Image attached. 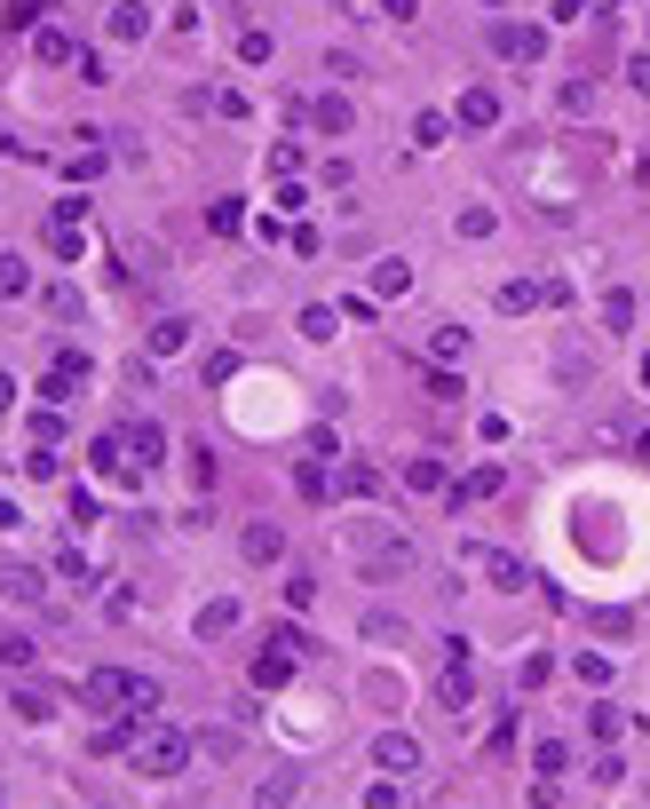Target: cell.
<instances>
[{"instance_id":"obj_6","label":"cell","mask_w":650,"mask_h":809,"mask_svg":"<svg viewBox=\"0 0 650 809\" xmlns=\"http://www.w3.org/2000/svg\"><path fill=\"white\" fill-rule=\"evenodd\" d=\"M452 119L484 135V127H500V96H492V88H460V104H452Z\"/></svg>"},{"instance_id":"obj_30","label":"cell","mask_w":650,"mask_h":809,"mask_svg":"<svg viewBox=\"0 0 650 809\" xmlns=\"http://www.w3.org/2000/svg\"><path fill=\"white\" fill-rule=\"evenodd\" d=\"M286 246H294V254H302V262H310V254H318L325 238H318V231H310V223H294V231H286Z\"/></svg>"},{"instance_id":"obj_15","label":"cell","mask_w":650,"mask_h":809,"mask_svg":"<svg viewBox=\"0 0 650 809\" xmlns=\"http://www.w3.org/2000/svg\"><path fill=\"white\" fill-rule=\"evenodd\" d=\"M16 667H32V635H0V675H16Z\"/></svg>"},{"instance_id":"obj_4","label":"cell","mask_w":650,"mask_h":809,"mask_svg":"<svg viewBox=\"0 0 650 809\" xmlns=\"http://www.w3.org/2000/svg\"><path fill=\"white\" fill-rule=\"evenodd\" d=\"M238 556H246V564H286V532H278V524H246V532H238Z\"/></svg>"},{"instance_id":"obj_29","label":"cell","mask_w":650,"mask_h":809,"mask_svg":"<svg viewBox=\"0 0 650 809\" xmlns=\"http://www.w3.org/2000/svg\"><path fill=\"white\" fill-rule=\"evenodd\" d=\"M294 492H302V500H333V492H325V468H302V476H294Z\"/></svg>"},{"instance_id":"obj_18","label":"cell","mask_w":650,"mask_h":809,"mask_svg":"<svg viewBox=\"0 0 650 809\" xmlns=\"http://www.w3.org/2000/svg\"><path fill=\"white\" fill-rule=\"evenodd\" d=\"M48 706H56V698H48V691H32V683L16 691V714H24V722H48Z\"/></svg>"},{"instance_id":"obj_28","label":"cell","mask_w":650,"mask_h":809,"mask_svg":"<svg viewBox=\"0 0 650 809\" xmlns=\"http://www.w3.org/2000/svg\"><path fill=\"white\" fill-rule=\"evenodd\" d=\"M135 461H167V437L159 429H135Z\"/></svg>"},{"instance_id":"obj_10","label":"cell","mask_w":650,"mask_h":809,"mask_svg":"<svg viewBox=\"0 0 650 809\" xmlns=\"http://www.w3.org/2000/svg\"><path fill=\"white\" fill-rule=\"evenodd\" d=\"M500 310H508V318L540 310V286H532V278H508V286H500Z\"/></svg>"},{"instance_id":"obj_9","label":"cell","mask_w":650,"mask_h":809,"mask_svg":"<svg viewBox=\"0 0 650 809\" xmlns=\"http://www.w3.org/2000/svg\"><path fill=\"white\" fill-rule=\"evenodd\" d=\"M381 770H421V746H413L405 730H389V738H381Z\"/></svg>"},{"instance_id":"obj_3","label":"cell","mask_w":650,"mask_h":809,"mask_svg":"<svg viewBox=\"0 0 650 809\" xmlns=\"http://www.w3.org/2000/svg\"><path fill=\"white\" fill-rule=\"evenodd\" d=\"M540 48H547L540 24H500V32H492V56H500V64H532Z\"/></svg>"},{"instance_id":"obj_32","label":"cell","mask_w":650,"mask_h":809,"mask_svg":"<svg viewBox=\"0 0 650 809\" xmlns=\"http://www.w3.org/2000/svg\"><path fill=\"white\" fill-rule=\"evenodd\" d=\"M484 8H500V0H484Z\"/></svg>"},{"instance_id":"obj_12","label":"cell","mask_w":650,"mask_h":809,"mask_svg":"<svg viewBox=\"0 0 650 809\" xmlns=\"http://www.w3.org/2000/svg\"><path fill=\"white\" fill-rule=\"evenodd\" d=\"M143 32H151V16H143L135 0H127V8H111V40H143Z\"/></svg>"},{"instance_id":"obj_24","label":"cell","mask_w":650,"mask_h":809,"mask_svg":"<svg viewBox=\"0 0 650 809\" xmlns=\"http://www.w3.org/2000/svg\"><path fill=\"white\" fill-rule=\"evenodd\" d=\"M563 112L587 119V112H595V88H587V80H571V88H563Z\"/></svg>"},{"instance_id":"obj_17","label":"cell","mask_w":650,"mask_h":809,"mask_svg":"<svg viewBox=\"0 0 650 809\" xmlns=\"http://www.w3.org/2000/svg\"><path fill=\"white\" fill-rule=\"evenodd\" d=\"M32 286V270H24V254H0V294H24Z\"/></svg>"},{"instance_id":"obj_20","label":"cell","mask_w":650,"mask_h":809,"mask_svg":"<svg viewBox=\"0 0 650 809\" xmlns=\"http://www.w3.org/2000/svg\"><path fill=\"white\" fill-rule=\"evenodd\" d=\"M436 357H468V326H436Z\"/></svg>"},{"instance_id":"obj_22","label":"cell","mask_w":650,"mask_h":809,"mask_svg":"<svg viewBox=\"0 0 650 809\" xmlns=\"http://www.w3.org/2000/svg\"><path fill=\"white\" fill-rule=\"evenodd\" d=\"M40 302H48V318H80V294H72V286H48Z\"/></svg>"},{"instance_id":"obj_16","label":"cell","mask_w":650,"mask_h":809,"mask_svg":"<svg viewBox=\"0 0 650 809\" xmlns=\"http://www.w3.org/2000/svg\"><path fill=\"white\" fill-rule=\"evenodd\" d=\"M72 48H80L72 32H40V64H72Z\"/></svg>"},{"instance_id":"obj_8","label":"cell","mask_w":650,"mask_h":809,"mask_svg":"<svg viewBox=\"0 0 650 809\" xmlns=\"http://www.w3.org/2000/svg\"><path fill=\"white\" fill-rule=\"evenodd\" d=\"M492 492H500V468H476V476H460L444 500H452V508H468V500H492Z\"/></svg>"},{"instance_id":"obj_1","label":"cell","mask_w":650,"mask_h":809,"mask_svg":"<svg viewBox=\"0 0 650 809\" xmlns=\"http://www.w3.org/2000/svg\"><path fill=\"white\" fill-rule=\"evenodd\" d=\"M80 698H88L96 714H151V706H159L151 675H127V667H96V675L80 683Z\"/></svg>"},{"instance_id":"obj_13","label":"cell","mask_w":650,"mask_h":809,"mask_svg":"<svg viewBox=\"0 0 650 809\" xmlns=\"http://www.w3.org/2000/svg\"><path fill=\"white\" fill-rule=\"evenodd\" d=\"M484 556H492V587H532V572L516 556H500V548H484Z\"/></svg>"},{"instance_id":"obj_27","label":"cell","mask_w":650,"mask_h":809,"mask_svg":"<svg viewBox=\"0 0 650 809\" xmlns=\"http://www.w3.org/2000/svg\"><path fill=\"white\" fill-rule=\"evenodd\" d=\"M405 484H413V492H436V484H444V468H436V461H413V468H405Z\"/></svg>"},{"instance_id":"obj_7","label":"cell","mask_w":650,"mask_h":809,"mask_svg":"<svg viewBox=\"0 0 650 809\" xmlns=\"http://www.w3.org/2000/svg\"><path fill=\"white\" fill-rule=\"evenodd\" d=\"M40 587H48L40 564H0V595H8V603H40Z\"/></svg>"},{"instance_id":"obj_11","label":"cell","mask_w":650,"mask_h":809,"mask_svg":"<svg viewBox=\"0 0 650 809\" xmlns=\"http://www.w3.org/2000/svg\"><path fill=\"white\" fill-rule=\"evenodd\" d=\"M310 127L341 135V127H349V96H318V104H310Z\"/></svg>"},{"instance_id":"obj_2","label":"cell","mask_w":650,"mask_h":809,"mask_svg":"<svg viewBox=\"0 0 650 809\" xmlns=\"http://www.w3.org/2000/svg\"><path fill=\"white\" fill-rule=\"evenodd\" d=\"M183 762H191V738H183V730H167V722L135 746V770H143V778H175Z\"/></svg>"},{"instance_id":"obj_23","label":"cell","mask_w":650,"mask_h":809,"mask_svg":"<svg viewBox=\"0 0 650 809\" xmlns=\"http://www.w3.org/2000/svg\"><path fill=\"white\" fill-rule=\"evenodd\" d=\"M587 730H595V738H603V746H611V738H619V730H627V722H619V706H595V714H587Z\"/></svg>"},{"instance_id":"obj_19","label":"cell","mask_w":650,"mask_h":809,"mask_svg":"<svg viewBox=\"0 0 650 809\" xmlns=\"http://www.w3.org/2000/svg\"><path fill=\"white\" fill-rule=\"evenodd\" d=\"M436 698H444V706H468V698H476V683H468V675H460V667H452V675H444V683H436Z\"/></svg>"},{"instance_id":"obj_5","label":"cell","mask_w":650,"mask_h":809,"mask_svg":"<svg viewBox=\"0 0 650 809\" xmlns=\"http://www.w3.org/2000/svg\"><path fill=\"white\" fill-rule=\"evenodd\" d=\"M286 683H294V643L278 635V643L254 659V691H286Z\"/></svg>"},{"instance_id":"obj_25","label":"cell","mask_w":650,"mask_h":809,"mask_svg":"<svg viewBox=\"0 0 650 809\" xmlns=\"http://www.w3.org/2000/svg\"><path fill=\"white\" fill-rule=\"evenodd\" d=\"M167 349H183V318H167V326H151V357H167Z\"/></svg>"},{"instance_id":"obj_14","label":"cell","mask_w":650,"mask_h":809,"mask_svg":"<svg viewBox=\"0 0 650 809\" xmlns=\"http://www.w3.org/2000/svg\"><path fill=\"white\" fill-rule=\"evenodd\" d=\"M603 326L627 334V326H635V294H603Z\"/></svg>"},{"instance_id":"obj_21","label":"cell","mask_w":650,"mask_h":809,"mask_svg":"<svg viewBox=\"0 0 650 809\" xmlns=\"http://www.w3.org/2000/svg\"><path fill=\"white\" fill-rule=\"evenodd\" d=\"M270 175H278V183L302 175V143H278V151H270Z\"/></svg>"},{"instance_id":"obj_31","label":"cell","mask_w":650,"mask_h":809,"mask_svg":"<svg viewBox=\"0 0 650 809\" xmlns=\"http://www.w3.org/2000/svg\"><path fill=\"white\" fill-rule=\"evenodd\" d=\"M627 88H635V96H650V56H635V64H627Z\"/></svg>"},{"instance_id":"obj_26","label":"cell","mask_w":650,"mask_h":809,"mask_svg":"<svg viewBox=\"0 0 650 809\" xmlns=\"http://www.w3.org/2000/svg\"><path fill=\"white\" fill-rule=\"evenodd\" d=\"M199 627H207V635H222V627H238V603H230V595H222V603H207V619H199Z\"/></svg>"}]
</instances>
